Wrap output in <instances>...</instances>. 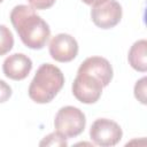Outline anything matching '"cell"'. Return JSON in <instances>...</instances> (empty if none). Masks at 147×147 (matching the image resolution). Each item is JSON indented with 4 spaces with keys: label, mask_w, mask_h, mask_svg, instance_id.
Here are the masks:
<instances>
[{
    "label": "cell",
    "mask_w": 147,
    "mask_h": 147,
    "mask_svg": "<svg viewBox=\"0 0 147 147\" xmlns=\"http://www.w3.org/2000/svg\"><path fill=\"white\" fill-rule=\"evenodd\" d=\"M10 22L22 42L31 49H41L51 37L48 24L31 6H15L10 13Z\"/></svg>",
    "instance_id": "6da1fadb"
},
{
    "label": "cell",
    "mask_w": 147,
    "mask_h": 147,
    "mask_svg": "<svg viewBox=\"0 0 147 147\" xmlns=\"http://www.w3.org/2000/svg\"><path fill=\"white\" fill-rule=\"evenodd\" d=\"M14 46V37L11 31L3 24H0V56L9 53Z\"/></svg>",
    "instance_id": "8fae6325"
},
{
    "label": "cell",
    "mask_w": 147,
    "mask_h": 147,
    "mask_svg": "<svg viewBox=\"0 0 147 147\" xmlns=\"http://www.w3.org/2000/svg\"><path fill=\"white\" fill-rule=\"evenodd\" d=\"M86 125V117L84 113L74 106H65L59 109L54 118V126L56 132L68 138L79 136Z\"/></svg>",
    "instance_id": "3957f363"
},
{
    "label": "cell",
    "mask_w": 147,
    "mask_h": 147,
    "mask_svg": "<svg viewBox=\"0 0 147 147\" xmlns=\"http://www.w3.org/2000/svg\"><path fill=\"white\" fill-rule=\"evenodd\" d=\"M32 69V61L22 53H15L5 59L2 71L5 76L13 80H23Z\"/></svg>",
    "instance_id": "9c48e42d"
},
{
    "label": "cell",
    "mask_w": 147,
    "mask_h": 147,
    "mask_svg": "<svg viewBox=\"0 0 147 147\" xmlns=\"http://www.w3.org/2000/svg\"><path fill=\"white\" fill-rule=\"evenodd\" d=\"M77 72H83V74H87V75L95 77L96 79L101 82L103 87L109 85V83L113 79V75H114L110 62L107 59L101 57V56L87 57L80 63Z\"/></svg>",
    "instance_id": "ba28073f"
},
{
    "label": "cell",
    "mask_w": 147,
    "mask_h": 147,
    "mask_svg": "<svg viewBox=\"0 0 147 147\" xmlns=\"http://www.w3.org/2000/svg\"><path fill=\"white\" fill-rule=\"evenodd\" d=\"M64 85V76L60 68L51 63L41 64L30 83L29 96L37 103L51 102Z\"/></svg>",
    "instance_id": "7a4b0ae2"
},
{
    "label": "cell",
    "mask_w": 147,
    "mask_h": 147,
    "mask_svg": "<svg viewBox=\"0 0 147 147\" xmlns=\"http://www.w3.org/2000/svg\"><path fill=\"white\" fill-rule=\"evenodd\" d=\"M82 1L86 5H88V6H95V5H98L100 2H103L106 0H82Z\"/></svg>",
    "instance_id": "2e32d148"
},
{
    "label": "cell",
    "mask_w": 147,
    "mask_h": 147,
    "mask_svg": "<svg viewBox=\"0 0 147 147\" xmlns=\"http://www.w3.org/2000/svg\"><path fill=\"white\" fill-rule=\"evenodd\" d=\"M2 1H3V0H0V3H1V2H2Z\"/></svg>",
    "instance_id": "e0dca14e"
},
{
    "label": "cell",
    "mask_w": 147,
    "mask_h": 147,
    "mask_svg": "<svg viewBox=\"0 0 147 147\" xmlns=\"http://www.w3.org/2000/svg\"><path fill=\"white\" fill-rule=\"evenodd\" d=\"M122 6L116 0H106L95 6H92L91 18L100 29H111L122 20Z\"/></svg>",
    "instance_id": "8992f818"
},
{
    "label": "cell",
    "mask_w": 147,
    "mask_h": 147,
    "mask_svg": "<svg viewBox=\"0 0 147 147\" xmlns=\"http://www.w3.org/2000/svg\"><path fill=\"white\" fill-rule=\"evenodd\" d=\"M146 82L147 78L142 77L134 85V96L142 105H146Z\"/></svg>",
    "instance_id": "4fadbf2b"
},
{
    "label": "cell",
    "mask_w": 147,
    "mask_h": 147,
    "mask_svg": "<svg viewBox=\"0 0 147 147\" xmlns=\"http://www.w3.org/2000/svg\"><path fill=\"white\" fill-rule=\"evenodd\" d=\"M40 146H68L67 138L59 132H53L46 136L39 144Z\"/></svg>",
    "instance_id": "7c38bea8"
},
{
    "label": "cell",
    "mask_w": 147,
    "mask_h": 147,
    "mask_svg": "<svg viewBox=\"0 0 147 147\" xmlns=\"http://www.w3.org/2000/svg\"><path fill=\"white\" fill-rule=\"evenodd\" d=\"M48 51L53 60L62 63L70 62L78 54V42L68 33H59L49 41Z\"/></svg>",
    "instance_id": "52a82bcc"
},
{
    "label": "cell",
    "mask_w": 147,
    "mask_h": 147,
    "mask_svg": "<svg viewBox=\"0 0 147 147\" xmlns=\"http://www.w3.org/2000/svg\"><path fill=\"white\" fill-rule=\"evenodd\" d=\"M147 41L145 39H140L136 41L127 54V60L130 65L140 72H146L147 71Z\"/></svg>",
    "instance_id": "30bf717a"
},
{
    "label": "cell",
    "mask_w": 147,
    "mask_h": 147,
    "mask_svg": "<svg viewBox=\"0 0 147 147\" xmlns=\"http://www.w3.org/2000/svg\"><path fill=\"white\" fill-rule=\"evenodd\" d=\"M102 88L103 85L99 79L83 72H77V76L72 83L74 96L78 101L86 105L95 103L101 96Z\"/></svg>",
    "instance_id": "5b68a950"
},
{
    "label": "cell",
    "mask_w": 147,
    "mask_h": 147,
    "mask_svg": "<svg viewBox=\"0 0 147 147\" xmlns=\"http://www.w3.org/2000/svg\"><path fill=\"white\" fill-rule=\"evenodd\" d=\"M11 87L2 79H0V103L6 102L11 96Z\"/></svg>",
    "instance_id": "5bb4252c"
},
{
    "label": "cell",
    "mask_w": 147,
    "mask_h": 147,
    "mask_svg": "<svg viewBox=\"0 0 147 147\" xmlns=\"http://www.w3.org/2000/svg\"><path fill=\"white\" fill-rule=\"evenodd\" d=\"M90 137L98 146L111 147L121 141L123 131L116 122L108 118H98L91 125Z\"/></svg>",
    "instance_id": "277c9868"
},
{
    "label": "cell",
    "mask_w": 147,
    "mask_h": 147,
    "mask_svg": "<svg viewBox=\"0 0 147 147\" xmlns=\"http://www.w3.org/2000/svg\"><path fill=\"white\" fill-rule=\"evenodd\" d=\"M30 6L33 7L34 9H48L51 8L55 0H28Z\"/></svg>",
    "instance_id": "9a60e30c"
}]
</instances>
